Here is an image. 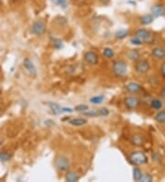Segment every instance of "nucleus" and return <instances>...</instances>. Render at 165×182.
<instances>
[{
  "label": "nucleus",
  "instance_id": "1",
  "mask_svg": "<svg viewBox=\"0 0 165 182\" xmlns=\"http://www.w3.org/2000/svg\"><path fill=\"white\" fill-rule=\"evenodd\" d=\"M135 37L141 41V43L152 44L155 41V34L146 29H139L135 32Z\"/></svg>",
  "mask_w": 165,
  "mask_h": 182
},
{
  "label": "nucleus",
  "instance_id": "2",
  "mask_svg": "<svg viewBox=\"0 0 165 182\" xmlns=\"http://www.w3.org/2000/svg\"><path fill=\"white\" fill-rule=\"evenodd\" d=\"M129 161L134 166H141L148 162V157L143 152L135 151L129 155Z\"/></svg>",
  "mask_w": 165,
  "mask_h": 182
},
{
  "label": "nucleus",
  "instance_id": "3",
  "mask_svg": "<svg viewBox=\"0 0 165 182\" xmlns=\"http://www.w3.org/2000/svg\"><path fill=\"white\" fill-rule=\"evenodd\" d=\"M112 70H113V73L115 74V76L120 77H124L127 74V64L124 61L117 60L113 63Z\"/></svg>",
  "mask_w": 165,
  "mask_h": 182
},
{
  "label": "nucleus",
  "instance_id": "4",
  "mask_svg": "<svg viewBox=\"0 0 165 182\" xmlns=\"http://www.w3.org/2000/svg\"><path fill=\"white\" fill-rule=\"evenodd\" d=\"M45 32H46V24L43 20L35 21L30 28V33L36 36H41Z\"/></svg>",
  "mask_w": 165,
  "mask_h": 182
},
{
  "label": "nucleus",
  "instance_id": "5",
  "mask_svg": "<svg viewBox=\"0 0 165 182\" xmlns=\"http://www.w3.org/2000/svg\"><path fill=\"white\" fill-rule=\"evenodd\" d=\"M54 165L56 168L60 171H67L70 166V161L69 159L64 156H59L55 158Z\"/></svg>",
  "mask_w": 165,
  "mask_h": 182
},
{
  "label": "nucleus",
  "instance_id": "6",
  "mask_svg": "<svg viewBox=\"0 0 165 182\" xmlns=\"http://www.w3.org/2000/svg\"><path fill=\"white\" fill-rule=\"evenodd\" d=\"M149 63L147 60H139L135 63V70L140 75H145L149 71Z\"/></svg>",
  "mask_w": 165,
  "mask_h": 182
},
{
  "label": "nucleus",
  "instance_id": "7",
  "mask_svg": "<svg viewBox=\"0 0 165 182\" xmlns=\"http://www.w3.org/2000/svg\"><path fill=\"white\" fill-rule=\"evenodd\" d=\"M82 114L86 117H101V116H107L109 114V110L106 108H101L96 110L83 111Z\"/></svg>",
  "mask_w": 165,
  "mask_h": 182
},
{
  "label": "nucleus",
  "instance_id": "8",
  "mask_svg": "<svg viewBox=\"0 0 165 182\" xmlns=\"http://www.w3.org/2000/svg\"><path fill=\"white\" fill-rule=\"evenodd\" d=\"M140 100L137 97L134 96H128L125 99V105L127 109L129 110H134L137 109L140 106Z\"/></svg>",
  "mask_w": 165,
  "mask_h": 182
},
{
  "label": "nucleus",
  "instance_id": "9",
  "mask_svg": "<svg viewBox=\"0 0 165 182\" xmlns=\"http://www.w3.org/2000/svg\"><path fill=\"white\" fill-rule=\"evenodd\" d=\"M83 59L87 63L92 64V65H96L98 63V55L96 53H95L93 51L86 52L83 55Z\"/></svg>",
  "mask_w": 165,
  "mask_h": 182
},
{
  "label": "nucleus",
  "instance_id": "10",
  "mask_svg": "<svg viewBox=\"0 0 165 182\" xmlns=\"http://www.w3.org/2000/svg\"><path fill=\"white\" fill-rule=\"evenodd\" d=\"M125 88L127 92L131 93V94H136V93H139L142 87L140 86V84L137 83V82H129L127 83L126 86H125Z\"/></svg>",
  "mask_w": 165,
  "mask_h": 182
},
{
  "label": "nucleus",
  "instance_id": "11",
  "mask_svg": "<svg viewBox=\"0 0 165 182\" xmlns=\"http://www.w3.org/2000/svg\"><path fill=\"white\" fill-rule=\"evenodd\" d=\"M23 66L25 67V69L33 77H35L37 75V69L34 65V63L31 62V60H29V58H26L23 61Z\"/></svg>",
  "mask_w": 165,
  "mask_h": 182
},
{
  "label": "nucleus",
  "instance_id": "12",
  "mask_svg": "<svg viewBox=\"0 0 165 182\" xmlns=\"http://www.w3.org/2000/svg\"><path fill=\"white\" fill-rule=\"evenodd\" d=\"M151 15L153 17L159 18L165 15V7L162 5H155L151 7Z\"/></svg>",
  "mask_w": 165,
  "mask_h": 182
},
{
  "label": "nucleus",
  "instance_id": "13",
  "mask_svg": "<svg viewBox=\"0 0 165 182\" xmlns=\"http://www.w3.org/2000/svg\"><path fill=\"white\" fill-rule=\"evenodd\" d=\"M152 56L156 59L163 60L165 58V49L162 47H155L152 50Z\"/></svg>",
  "mask_w": 165,
  "mask_h": 182
},
{
  "label": "nucleus",
  "instance_id": "14",
  "mask_svg": "<svg viewBox=\"0 0 165 182\" xmlns=\"http://www.w3.org/2000/svg\"><path fill=\"white\" fill-rule=\"evenodd\" d=\"M130 142L133 145H136V146H140L143 144L144 142V138L141 134L140 133H136L134 135H132L131 139H130Z\"/></svg>",
  "mask_w": 165,
  "mask_h": 182
},
{
  "label": "nucleus",
  "instance_id": "15",
  "mask_svg": "<svg viewBox=\"0 0 165 182\" xmlns=\"http://www.w3.org/2000/svg\"><path fill=\"white\" fill-rule=\"evenodd\" d=\"M79 179H80V176L74 171H68L65 175V180L68 182L78 181Z\"/></svg>",
  "mask_w": 165,
  "mask_h": 182
},
{
  "label": "nucleus",
  "instance_id": "16",
  "mask_svg": "<svg viewBox=\"0 0 165 182\" xmlns=\"http://www.w3.org/2000/svg\"><path fill=\"white\" fill-rule=\"evenodd\" d=\"M127 57L132 61V62H137L140 58V53L137 49H132L128 51L127 53Z\"/></svg>",
  "mask_w": 165,
  "mask_h": 182
},
{
  "label": "nucleus",
  "instance_id": "17",
  "mask_svg": "<svg viewBox=\"0 0 165 182\" xmlns=\"http://www.w3.org/2000/svg\"><path fill=\"white\" fill-rule=\"evenodd\" d=\"M87 122V121L83 118H74V119H72L69 121V123L73 126H76V127H79V126H82L84 125L85 123Z\"/></svg>",
  "mask_w": 165,
  "mask_h": 182
},
{
  "label": "nucleus",
  "instance_id": "18",
  "mask_svg": "<svg viewBox=\"0 0 165 182\" xmlns=\"http://www.w3.org/2000/svg\"><path fill=\"white\" fill-rule=\"evenodd\" d=\"M50 108L51 110V111L55 114V115H59L61 113H63L62 111V107L60 105H58L57 103H50Z\"/></svg>",
  "mask_w": 165,
  "mask_h": 182
},
{
  "label": "nucleus",
  "instance_id": "19",
  "mask_svg": "<svg viewBox=\"0 0 165 182\" xmlns=\"http://www.w3.org/2000/svg\"><path fill=\"white\" fill-rule=\"evenodd\" d=\"M163 106V104L162 100H160L158 99H153L150 102V107L155 110H161Z\"/></svg>",
  "mask_w": 165,
  "mask_h": 182
},
{
  "label": "nucleus",
  "instance_id": "20",
  "mask_svg": "<svg viewBox=\"0 0 165 182\" xmlns=\"http://www.w3.org/2000/svg\"><path fill=\"white\" fill-rule=\"evenodd\" d=\"M154 17L150 14H146L144 16H142L140 20V23L142 25H149L150 23H152Z\"/></svg>",
  "mask_w": 165,
  "mask_h": 182
},
{
  "label": "nucleus",
  "instance_id": "21",
  "mask_svg": "<svg viewBox=\"0 0 165 182\" xmlns=\"http://www.w3.org/2000/svg\"><path fill=\"white\" fill-rule=\"evenodd\" d=\"M103 54L104 56H105V58H107V59H112V58L115 56V53H114L113 49H111V48H109V47H106V48L104 49Z\"/></svg>",
  "mask_w": 165,
  "mask_h": 182
},
{
  "label": "nucleus",
  "instance_id": "22",
  "mask_svg": "<svg viewBox=\"0 0 165 182\" xmlns=\"http://www.w3.org/2000/svg\"><path fill=\"white\" fill-rule=\"evenodd\" d=\"M104 100H105V96H104V95L95 96V97H93V98L90 99V102H91L92 104H95V105L101 104Z\"/></svg>",
  "mask_w": 165,
  "mask_h": 182
},
{
  "label": "nucleus",
  "instance_id": "23",
  "mask_svg": "<svg viewBox=\"0 0 165 182\" xmlns=\"http://www.w3.org/2000/svg\"><path fill=\"white\" fill-rule=\"evenodd\" d=\"M142 175L143 174H142V172H141V170L140 168L135 167L133 169V180L135 181H140V179H141V177H142Z\"/></svg>",
  "mask_w": 165,
  "mask_h": 182
},
{
  "label": "nucleus",
  "instance_id": "24",
  "mask_svg": "<svg viewBox=\"0 0 165 182\" xmlns=\"http://www.w3.org/2000/svg\"><path fill=\"white\" fill-rule=\"evenodd\" d=\"M155 121H158L159 123H165V111L164 110H162V111H159L156 116H155Z\"/></svg>",
  "mask_w": 165,
  "mask_h": 182
},
{
  "label": "nucleus",
  "instance_id": "25",
  "mask_svg": "<svg viewBox=\"0 0 165 182\" xmlns=\"http://www.w3.org/2000/svg\"><path fill=\"white\" fill-rule=\"evenodd\" d=\"M128 35V30H119L116 32V37L118 39H125Z\"/></svg>",
  "mask_w": 165,
  "mask_h": 182
},
{
  "label": "nucleus",
  "instance_id": "26",
  "mask_svg": "<svg viewBox=\"0 0 165 182\" xmlns=\"http://www.w3.org/2000/svg\"><path fill=\"white\" fill-rule=\"evenodd\" d=\"M11 156L10 155L6 152V151H3V152H0V161L1 162H7L10 160Z\"/></svg>",
  "mask_w": 165,
  "mask_h": 182
},
{
  "label": "nucleus",
  "instance_id": "27",
  "mask_svg": "<svg viewBox=\"0 0 165 182\" xmlns=\"http://www.w3.org/2000/svg\"><path fill=\"white\" fill-rule=\"evenodd\" d=\"M140 181L151 182L152 181V177L149 174H144V175H142V177H141V179H140Z\"/></svg>",
  "mask_w": 165,
  "mask_h": 182
},
{
  "label": "nucleus",
  "instance_id": "28",
  "mask_svg": "<svg viewBox=\"0 0 165 182\" xmlns=\"http://www.w3.org/2000/svg\"><path fill=\"white\" fill-rule=\"evenodd\" d=\"M89 108H88V106L87 105H78V106H76L75 108H74V110H76V111H86L87 110H88Z\"/></svg>",
  "mask_w": 165,
  "mask_h": 182
},
{
  "label": "nucleus",
  "instance_id": "29",
  "mask_svg": "<svg viewBox=\"0 0 165 182\" xmlns=\"http://www.w3.org/2000/svg\"><path fill=\"white\" fill-rule=\"evenodd\" d=\"M53 3H55L56 5H58V6H60V7H62L63 8H65L66 7V6H67V3H66V0H51Z\"/></svg>",
  "mask_w": 165,
  "mask_h": 182
},
{
  "label": "nucleus",
  "instance_id": "30",
  "mask_svg": "<svg viewBox=\"0 0 165 182\" xmlns=\"http://www.w3.org/2000/svg\"><path fill=\"white\" fill-rule=\"evenodd\" d=\"M130 42H131L132 44H134V45H140V44H142L141 41L139 40V39H137L136 37L132 38V39L130 40Z\"/></svg>",
  "mask_w": 165,
  "mask_h": 182
},
{
  "label": "nucleus",
  "instance_id": "31",
  "mask_svg": "<svg viewBox=\"0 0 165 182\" xmlns=\"http://www.w3.org/2000/svg\"><path fill=\"white\" fill-rule=\"evenodd\" d=\"M53 45H54L55 48L60 49V48H62V41L60 40H54V41H53Z\"/></svg>",
  "mask_w": 165,
  "mask_h": 182
},
{
  "label": "nucleus",
  "instance_id": "32",
  "mask_svg": "<svg viewBox=\"0 0 165 182\" xmlns=\"http://www.w3.org/2000/svg\"><path fill=\"white\" fill-rule=\"evenodd\" d=\"M160 71H161V74H162V76L165 77V62L161 65V69H160Z\"/></svg>",
  "mask_w": 165,
  "mask_h": 182
},
{
  "label": "nucleus",
  "instance_id": "33",
  "mask_svg": "<svg viewBox=\"0 0 165 182\" xmlns=\"http://www.w3.org/2000/svg\"><path fill=\"white\" fill-rule=\"evenodd\" d=\"M160 95H161V98H162L163 100H165V87H163V88L161 90Z\"/></svg>",
  "mask_w": 165,
  "mask_h": 182
},
{
  "label": "nucleus",
  "instance_id": "34",
  "mask_svg": "<svg viewBox=\"0 0 165 182\" xmlns=\"http://www.w3.org/2000/svg\"><path fill=\"white\" fill-rule=\"evenodd\" d=\"M2 142H2V140H1V138H0V146L2 145Z\"/></svg>",
  "mask_w": 165,
  "mask_h": 182
},
{
  "label": "nucleus",
  "instance_id": "35",
  "mask_svg": "<svg viewBox=\"0 0 165 182\" xmlns=\"http://www.w3.org/2000/svg\"><path fill=\"white\" fill-rule=\"evenodd\" d=\"M10 1H12V2H16V1H18V0H10Z\"/></svg>",
  "mask_w": 165,
  "mask_h": 182
},
{
  "label": "nucleus",
  "instance_id": "36",
  "mask_svg": "<svg viewBox=\"0 0 165 182\" xmlns=\"http://www.w3.org/2000/svg\"><path fill=\"white\" fill-rule=\"evenodd\" d=\"M164 46H165V40H164Z\"/></svg>",
  "mask_w": 165,
  "mask_h": 182
}]
</instances>
